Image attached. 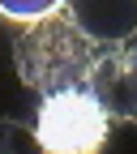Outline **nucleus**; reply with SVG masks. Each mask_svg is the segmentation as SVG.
Instances as JSON below:
<instances>
[{
  "label": "nucleus",
  "mask_w": 137,
  "mask_h": 154,
  "mask_svg": "<svg viewBox=\"0 0 137 154\" xmlns=\"http://www.w3.org/2000/svg\"><path fill=\"white\" fill-rule=\"evenodd\" d=\"M99 56V43L86 38L69 17L56 9L47 17H34L13 38V64L30 94H56L69 86H86V73Z\"/></svg>",
  "instance_id": "obj_1"
},
{
  "label": "nucleus",
  "mask_w": 137,
  "mask_h": 154,
  "mask_svg": "<svg viewBox=\"0 0 137 154\" xmlns=\"http://www.w3.org/2000/svg\"><path fill=\"white\" fill-rule=\"evenodd\" d=\"M107 133H111V120L86 86H69L39 99L34 137L51 154H94L107 146Z\"/></svg>",
  "instance_id": "obj_2"
},
{
  "label": "nucleus",
  "mask_w": 137,
  "mask_h": 154,
  "mask_svg": "<svg viewBox=\"0 0 137 154\" xmlns=\"http://www.w3.org/2000/svg\"><path fill=\"white\" fill-rule=\"evenodd\" d=\"M86 90L103 103L107 120L137 124V51H99L86 73Z\"/></svg>",
  "instance_id": "obj_3"
},
{
  "label": "nucleus",
  "mask_w": 137,
  "mask_h": 154,
  "mask_svg": "<svg viewBox=\"0 0 137 154\" xmlns=\"http://www.w3.org/2000/svg\"><path fill=\"white\" fill-rule=\"evenodd\" d=\"M60 13L99 47H120L137 34V0H64Z\"/></svg>",
  "instance_id": "obj_4"
},
{
  "label": "nucleus",
  "mask_w": 137,
  "mask_h": 154,
  "mask_svg": "<svg viewBox=\"0 0 137 154\" xmlns=\"http://www.w3.org/2000/svg\"><path fill=\"white\" fill-rule=\"evenodd\" d=\"M34 146H39L34 128H26L22 120H0V154H26Z\"/></svg>",
  "instance_id": "obj_5"
},
{
  "label": "nucleus",
  "mask_w": 137,
  "mask_h": 154,
  "mask_svg": "<svg viewBox=\"0 0 137 154\" xmlns=\"http://www.w3.org/2000/svg\"><path fill=\"white\" fill-rule=\"evenodd\" d=\"M64 0H0V13L13 17V22H34V17L56 13Z\"/></svg>",
  "instance_id": "obj_6"
}]
</instances>
